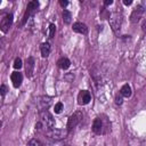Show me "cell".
<instances>
[{
    "label": "cell",
    "instance_id": "1",
    "mask_svg": "<svg viewBox=\"0 0 146 146\" xmlns=\"http://www.w3.org/2000/svg\"><path fill=\"white\" fill-rule=\"evenodd\" d=\"M40 117H41L42 124L46 125L47 129H51V128L55 127V120H54L52 115L47 110H41L40 111Z\"/></svg>",
    "mask_w": 146,
    "mask_h": 146
},
{
    "label": "cell",
    "instance_id": "2",
    "mask_svg": "<svg viewBox=\"0 0 146 146\" xmlns=\"http://www.w3.org/2000/svg\"><path fill=\"white\" fill-rule=\"evenodd\" d=\"M81 120H82V112H80V111L74 112V113L68 117V120H67V129L71 130V129H73V128H75V127L80 123Z\"/></svg>",
    "mask_w": 146,
    "mask_h": 146
},
{
    "label": "cell",
    "instance_id": "3",
    "mask_svg": "<svg viewBox=\"0 0 146 146\" xmlns=\"http://www.w3.org/2000/svg\"><path fill=\"white\" fill-rule=\"evenodd\" d=\"M38 8H39V1H38V0H31V1L27 3L26 13H25V15H24V17H23L22 24H25L26 19H27L31 15H33V14L36 11V9H38Z\"/></svg>",
    "mask_w": 146,
    "mask_h": 146
},
{
    "label": "cell",
    "instance_id": "4",
    "mask_svg": "<svg viewBox=\"0 0 146 146\" xmlns=\"http://www.w3.org/2000/svg\"><path fill=\"white\" fill-rule=\"evenodd\" d=\"M67 135V131H64V130H59V129H55V128H51V129H48L47 131V136L51 139H55V140H60V139H64Z\"/></svg>",
    "mask_w": 146,
    "mask_h": 146
},
{
    "label": "cell",
    "instance_id": "5",
    "mask_svg": "<svg viewBox=\"0 0 146 146\" xmlns=\"http://www.w3.org/2000/svg\"><path fill=\"white\" fill-rule=\"evenodd\" d=\"M11 24H13V15H11V14H7V15L1 19V22H0L1 31H2L3 33H6V32L9 30V27L11 26Z\"/></svg>",
    "mask_w": 146,
    "mask_h": 146
},
{
    "label": "cell",
    "instance_id": "6",
    "mask_svg": "<svg viewBox=\"0 0 146 146\" xmlns=\"http://www.w3.org/2000/svg\"><path fill=\"white\" fill-rule=\"evenodd\" d=\"M91 99V95L88 90H81L78 95V103L79 105H87Z\"/></svg>",
    "mask_w": 146,
    "mask_h": 146
},
{
    "label": "cell",
    "instance_id": "7",
    "mask_svg": "<svg viewBox=\"0 0 146 146\" xmlns=\"http://www.w3.org/2000/svg\"><path fill=\"white\" fill-rule=\"evenodd\" d=\"M143 14H144V7L140 6V5L137 6V7L133 9V11H132V14H131V16H130L131 22H132V23H137V22H139V19L141 18Z\"/></svg>",
    "mask_w": 146,
    "mask_h": 146
},
{
    "label": "cell",
    "instance_id": "8",
    "mask_svg": "<svg viewBox=\"0 0 146 146\" xmlns=\"http://www.w3.org/2000/svg\"><path fill=\"white\" fill-rule=\"evenodd\" d=\"M34 64H35L34 58H33L32 56L27 57V59H26V62H25V73H26L27 78H31V76H32L33 70H34Z\"/></svg>",
    "mask_w": 146,
    "mask_h": 146
},
{
    "label": "cell",
    "instance_id": "9",
    "mask_svg": "<svg viewBox=\"0 0 146 146\" xmlns=\"http://www.w3.org/2000/svg\"><path fill=\"white\" fill-rule=\"evenodd\" d=\"M73 31L76 32V33H81V34H87L88 33V27L84 23H81V22H75L72 26Z\"/></svg>",
    "mask_w": 146,
    "mask_h": 146
},
{
    "label": "cell",
    "instance_id": "10",
    "mask_svg": "<svg viewBox=\"0 0 146 146\" xmlns=\"http://www.w3.org/2000/svg\"><path fill=\"white\" fill-rule=\"evenodd\" d=\"M10 79H11L13 86H14L15 88H18V87L22 84V81H23V75H22V73H19V72H13V73H11Z\"/></svg>",
    "mask_w": 146,
    "mask_h": 146
},
{
    "label": "cell",
    "instance_id": "11",
    "mask_svg": "<svg viewBox=\"0 0 146 146\" xmlns=\"http://www.w3.org/2000/svg\"><path fill=\"white\" fill-rule=\"evenodd\" d=\"M92 131L97 135L103 132V121L100 117H96L92 122Z\"/></svg>",
    "mask_w": 146,
    "mask_h": 146
},
{
    "label": "cell",
    "instance_id": "12",
    "mask_svg": "<svg viewBox=\"0 0 146 146\" xmlns=\"http://www.w3.org/2000/svg\"><path fill=\"white\" fill-rule=\"evenodd\" d=\"M110 23L113 27V30L116 32L117 30H120V25H121V18L117 16V14H114L112 16V18H110Z\"/></svg>",
    "mask_w": 146,
    "mask_h": 146
},
{
    "label": "cell",
    "instance_id": "13",
    "mask_svg": "<svg viewBox=\"0 0 146 146\" xmlns=\"http://www.w3.org/2000/svg\"><path fill=\"white\" fill-rule=\"evenodd\" d=\"M57 65H58V67L62 68V70H67V68L70 67V65H71V62H70L68 58H66V57H62V58L58 59Z\"/></svg>",
    "mask_w": 146,
    "mask_h": 146
},
{
    "label": "cell",
    "instance_id": "14",
    "mask_svg": "<svg viewBox=\"0 0 146 146\" xmlns=\"http://www.w3.org/2000/svg\"><path fill=\"white\" fill-rule=\"evenodd\" d=\"M40 51H41V56L42 57H48L50 54V44L48 42H43L40 46Z\"/></svg>",
    "mask_w": 146,
    "mask_h": 146
},
{
    "label": "cell",
    "instance_id": "15",
    "mask_svg": "<svg viewBox=\"0 0 146 146\" xmlns=\"http://www.w3.org/2000/svg\"><path fill=\"white\" fill-rule=\"evenodd\" d=\"M39 103H40V108L41 110H47L51 104V98L50 97H41Z\"/></svg>",
    "mask_w": 146,
    "mask_h": 146
},
{
    "label": "cell",
    "instance_id": "16",
    "mask_svg": "<svg viewBox=\"0 0 146 146\" xmlns=\"http://www.w3.org/2000/svg\"><path fill=\"white\" fill-rule=\"evenodd\" d=\"M120 95L122 96V97H130L131 96V88H130V86L129 84H124V86H122V88H121V90H120Z\"/></svg>",
    "mask_w": 146,
    "mask_h": 146
},
{
    "label": "cell",
    "instance_id": "17",
    "mask_svg": "<svg viewBox=\"0 0 146 146\" xmlns=\"http://www.w3.org/2000/svg\"><path fill=\"white\" fill-rule=\"evenodd\" d=\"M71 18H72V15H71V11L68 10H63V21L65 24H70L71 23Z\"/></svg>",
    "mask_w": 146,
    "mask_h": 146
},
{
    "label": "cell",
    "instance_id": "18",
    "mask_svg": "<svg viewBox=\"0 0 146 146\" xmlns=\"http://www.w3.org/2000/svg\"><path fill=\"white\" fill-rule=\"evenodd\" d=\"M13 66H14V68H16V70H19V68L23 66V62H22V59L17 57V58L14 60V65H13Z\"/></svg>",
    "mask_w": 146,
    "mask_h": 146
},
{
    "label": "cell",
    "instance_id": "19",
    "mask_svg": "<svg viewBox=\"0 0 146 146\" xmlns=\"http://www.w3.org/2000/svg\"><path fill=\"white\" fill-rule=\"evenodd\" d=\"M63 103H60V102H58V103H56L55 104V107H54V111H55V113H57V114H59L60 112H62V110H63Z\"/></svg>",
    "mask_w": 146,
    "mask_h": 146
},
{
    "label": "cell",
    "instance_id": "20",
    "mask_svg": "<svg viewBox=\"0 0 146 146\" xmlns=\"http://www.w3.org/2000/svg\"><path fill=\"white\" fill-rule=\"evenodd\" d=\"M55 31H56V26H55V24H50V25H49V38H50V39L54 36Z\"/></svg>",
    "mask_w": 146,
    "mask_h": 146
},
{
    "label": "cell",
    "instance_id": "21",
    "mask_svg": "<svg viewBox=\"0 0 146 146\" xmlns=\"http://www.w3.org/2000/svg\"><path fill=\"white\" fill-rule=\"evenodd\" d=\"M27 145H34V146H41L42 145V143L41 141H39L38 139H31L29 143H27Z\"/></svg>",
    "mask_w": 146,
    "mask_h": 146
},
{
    "label": "cell",
    "instance_id": "22",
    "mask_svg": "<svg viewBox=\"0 0 146 146\" xmlns=\"http://www.w3.org/2000/svg\"><path fill=\"white\" fill-rule=\"evenodd\" d=\"M7 87L5 86V84H2V86H0V95L1 96H5L6 94H7Z\"/></svg>",
    "mask_w": 146,
    "mask_h": 146
},
{
    "label": "cell",
    "instance_id": "23",
    "mask_svg": "<svg viewBox=\"0 0 146 146\" xmlns=\"http://www.w3.org/2000/svg\"><path fill=\"white\" fill-rule=\"evenodd\" d=\"M122 102H123L122 96H121V95H117V96L115 97V103H116L117 105H121V104H122Z\"/></svg>",
    "mask_w": 146,
    "mask_h": 146
},
{
    "label": "cell",
    "instance_id": "24",
    "mask_svg": "<svg viewBox=\"0 0 146 146\" xmlns=\"http://www.w3.org/2000/svg\"><path fill=\"white\" fill-rule=\"evenodd\" d=\"M59 5L64 8V7H66V6L68 5V1H67V0H59Z\"/></svg>",
    "mask_w": 146,
    "mask_h": 146
},
{
    "label": "cell",
    "instance_id": "25",
    "mask_svg": "<svg viewBox=\"0 0 146 146\" xmlns=\"http://www.w3.org/2000/svg\"><path fill=\"white\" fill-rule=\"evenodd\" d=\"M42 125H43V124H42V122H36V123H35V129L40 130V129L42 128Z\"/></svg>",
    "mask_w": 146,
    "mask_h": 146
},
{
    "label": "cell",
    "instance_id": "26",
    "mask_svg": "<svg viewBox=\"0 0 146 146\" xmlns=\"http://www.w3.org/2000/svg\"><path fill=\"white\" fill-rule=\"evenodd\" d=\"M113 3V0H104V5L105 6H110Z\"/></svg>",
    "mask_w": 146,
    "mask_h": 146
},
{
    "label": "cell",
    "instance_id": "27",
    "mask_svg": "<svg viewBox=\"0 0 146 146\" xmlns=\"http://www.w3.org/2000/svg\"><path fill=\"white\" fill-rule=\"evenodd\" d=\"M123 3H124L125 6H130V5L132 3V0H123Z\"/></svg>",
    "mask_w": 146,
    "mask_h": 146
},
{
    "label": "cell",
    "instance_id": "28",
    "mask_svg": "<svg viewBox=\"0 0 146 146\" xmlns=\"http://www.w3.org/2000/svg\"><path fill=\"white\" fill-rule=\"evenodd\" d=\"M1 125H2V122H1V121H0V128H1Z\"/></svg>",
    "mask_w": 146,
    "mask_h": 146
},
{
    "label": "cell",
    "instance_id": "29",
    "mask_svg": "<svg viewBox=\"0 0 146 146\" xmlns=\"http://www.w3.org/2000/svg\"><path fill=\"white\" fill-rule=\"evenodd\" d=\"M0 3H1V0H0Z\"/></svg>",
    "mask_w": 146,
    "mask_h": 146
}]
</instances>
